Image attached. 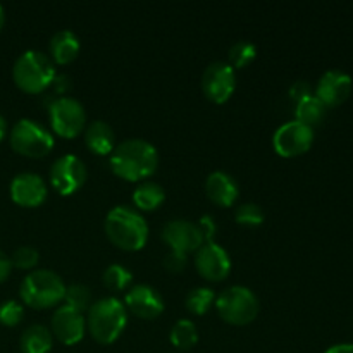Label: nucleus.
I'll list each match as a JSON object with an SVG mask.
<instances>
[{"instance_id": "1", "label": "nucleus", "mask_w": 353, "mask_h": 353, "mask_svg": "<svg viewBox=\"0 0 353 353\" xmlns=\"http://www.w3.org/2000/svg\"><path fill=\"white\" fill-rule=\"evenodd\" d=\"M110 169L126 181H141L157 171L159 152L147 140L130 138L114 147L109 159Z\"/></svg>"}, {"instance_id": "2", "label": "nucleus", "mask_w": 353, "mask_h": 353, "mask_svg": "<svg viewBox=\"0 0 353 353\" xmlns=\"http://www.w3.org/2000/svg\"><path fill=\"white\" fill-rule=\"evenodd\" d=\"M105 234L116 247L137 252L148 240V224L137 209L130 205H116L105 216Z\"/></svg>"}, {"instance_id": "3", "label": "nucleus", "mask_w": 353, "mask_h": 353, "mask_svg": "<svg viewBox=\"0 0 353 353\" xmlns=\"http://www.w3.org/2000/svg\"><path fill=\"white\" fill-rule=\"evenodd\" d=\"M128 324V309L116 296H103L92 303L86 314V330L100 345H110L123 334Z\"/></svg>"}, {"instance_id": "4", "label": "nucleus", "mask_w": 353, "mask_h": 353, "mask_svg": "<svg viewBox=\"0 0 353 353\" xmlns=\"http://www.w3.org/2000/svg\"><path fill=\"white\" fill-rule=\"evenodd\" d=\"M55 76L54 61L40 50L23 52L14 62L12 79L26 93H41L52 86Z\"/></svg>"}, {"instance_id": "5", "label": "nucleus", "mask_w": 353, "mask_h": 353, "mask_svg": "<svg viewBox=\"0 0 353 353\" xmlns=\"http://www.w3.org/2000/svg\"><path fill=\"white\" fill-rule=\"evenodd\" d=\"M19 295L31 309H50L64 300L65 285L57 272L50 269H37L23 279Z\"/></svg>"}, {"instance_id": "6", "label": "nucleus", "mask_w": 353, "mask_h": 353, "mask_svg": "<svg viewBox=\"0 0 353 353\" xmlns=\"http://www.w3.org/2000/svg\"><path fill=\"white\" fill-rule=\"evenodd\" d=\"M216 309L223 321L233 326H245L255 321L261 310L257 295L250 288L241 285L228 286L216 296Z\"/></svg>"}, {"instance_id": "7", "label": "nucleus", "mask_w": 353, "mask_h": 353, "mask_svg": "<svg viewBox=\"0 0 353 353\" xmlns=\"http://www.w3.org/2000/svg\"><path fill=\"white\" fill-rule=\"evenodd\" d=\"M10 147L14 152L24 157H45L54 148V134L33 119H19L12 126L9 134Z\"/></svg>"}, {"instance_id": "8", "label": "nucleus", "mask_w": 353, "mask_h": 353, "mask_svg": "<svg viewBox=\"0 0 353 353\" xmlns=\"http://www.w3.org/2000/svg\"><path fill=\"white\" fill-rule=\"evenodd\" d=\"M48 119L55 134L62 138H74L86 124V110L74 97L62 95L48 105Z\"/></svg>"}, {"instance_id": "9", "label": "nucleus", "mask_w": 353, "mask_h": 353, "mask_svg": "<svg viewBox=\"0 0 353 353\" xmlns=\"http://www.w3.org/2000/svg\"><path fill=\"white\" fill-rule=\"evenodd\" d=\"M236 88V72L230 62H210L202 74L203 95L214 103H224Z\"/></svg>"}, {"instance_id": "10", "label": "nucleus", "mask_w": 353, "mask_h": 353, "mask_svg": "<svg viewBox=\"0 0 353 353\" xmlns=\"http://www.w3.org/2000/svg\"><path fill=\"white\" fill-rule=\"evenodd\" d=\"M86 165L78 155L65 154L54 161L50 168V183L61 195H72L86 181Z\"/></svg>"}, {"instance_id": "11", "label": "nucleus", "mask_w": 353, "mask_h": 353, "mask_svg": "<svg viewBox=\"0 0 353 353\" xmlns=\"http://www.w3.org/2000/svg\"><path fill=\"white\" fill-rule=\"evenodd\" d=\"M312 128L305 126L295 119L281 124L272 137V147L281 157H296V155L305 154L312 147Z\"/></svg>"}, {"instance_id": "12", "label": "nucleus", "mask_w": 353, "mask_h": 353, "mask_svg": "<svg viewBox=\"0 0 353 353\" xmlns=\"http://www.w3.org/2000/svg\"><path fill=\"white\" fill-rule=\"evenodd\" d=\"M195 268L209 281H223L231 272L230 254L216 241L203 243L195 254Z\"/></svg>"}, {"instance_id": "13", "label": "nucleus", "mask_w": 353, "mask_h": 353, "mask_svg": "<svg viewBox=\"0 0 353 353\" xmlns=\"http://www.w3.org/2000/svg\"><path fill=\"white\" fill-rule=\"evenodd\" d=\"M162 240L171 247V250L185 252V254L196 252L205 243L199 224L186 219L168 221L162 228Z\"/></svg>"}, {"instance_id": "14", "label": "nucleus", "mask_w": 353, "mask_h": 353, "mask_svg": "<svg viewBox=\"0 0 353 353\" xmlns=\"http://www.w3.org/2000/svg\"><path fill=\"white\" fill-rule=\"evenodd\" d=\"M124 305L140 319H155L164 312L162 295L154 286L145 285V283L130 286L124 296Z\"/></svg>"}, {"instance_id": "15", "label": "nucleus", "mask_w": 353, "mask_h": 353, "mask_svg": "<svg viewBox=\"0 0 353 353\" xmlns=\"http://www.w3.org/2000/svg\"><path fill=\"white\" fill-rule=\"evenodd\" d=\"M52 336L64 345H76L83 340L86 331V317L68 305H61L50 321Z\"/></svg>"}, {"instance_id": "16", "label": "nucleus", "mask_w": 353, "mask_h": 353, "mask_svg": "<svg viewBox=\"0 0 353 353\" xmlns=\"http://www.w3.org/2000/svg\"><path fill=\"white\" fill-rule=\"evenodd\" d=\"M10 199L21 207H38L47 199V183L37 172H19L10 181Z\"/></svg>"}, {"instance_id": "17", "label": "nucleus", "mask_w": 353, "mask_h": 353, "mask_svg": "<svg viewBox=\"0 0 353 353\" xmlns=\"http://www.w3.org/2000/svg\"><path fill=\"white\" fill-rule=\"evenodd\" d=\"M352 76L340 69H330L319 78L314 95L326 107H338L347 102L352 93Z\"/></svg>"}, {"instance_id": "18", "label": "nucleus", "mask_w": 353, "mask_h": 353, "mask_svg": "<svg viewBox=\"0 0 353 353\" xmlns=\"http://www.w3.org/2000/svg\"><path fill=\"white\" fill-rule=\"evenodd\" d=\"M205 193L216 205L231 207L240 195L236 179L224 171H214L205 179Z\"/></svg>"}, {"instance_id": "19", "label": "nucleus", "mask_w": 353, "mask_h": 353, "mask_svg": "<svg viewBox=\"0 0 353 353\" xmlns=\"http://www.w3.org/2000/svg\"><path fill=\"white\" fill-rule=\"evenodd\" d=\"M85 143L93 154L110 155L116 147V134L107 121L95 119L86 126Z\"/></svg>"}, {"instance_id": "20", "label": "nucleus", "mask_w": 353, "mask_h": 353, "mask_svg": "<svg viewBox=\"0 0 353 353\" xmlns=\"http://www.w3.org/2000/svg\"><path fill=\"white\" fill-rule=\"evenodd\" d=\"M79 38L74 31L61 30L57 33L52 34L50 41H48V52L52 55V61L57 64H69L74 61L79 54Z\"/></svg>"}, {"instance_id": "21", "label": "nucleus", "mask_w": 353, "mask_h": 353, "mask_svg": "<svg viewBox=\"0 0 353 353\" xmlns=\"http://www.w3.org/2000/svg\"><path fill=\"white\" fill-rule=\"evenodd\" d=\"M19 345L23 353H48L54 347V336L43 324H31L21 334Z\"/></svg>"}, {"instance_id": "22", "label": "nucleus", "mask_w": 353, "mask_h": 353, "mask_svg": "<svg viewBox=\"0 0 353 353\" xmlns=\"http://www.w3.org/2000/svg\"><path fill=\"white\" fill-rule=\"evenodd\" d=\"M326 112L327 107L314 93L295 103V121L312 128V130L314 126L323 123L324 117H326Z\"/></svg>"}, {"instance_id": "23", "label": "nucleus", "mask_w": 353, "mask_h": 353, "mask_svg": "<svg viewBox=\"0 0 353 353\" xmlns=\"http://www.w3.org/2000/svg\"><path fill=\"white\" fill-rule=\"evenodd\" d=\"M165 200V192L159 183L141 181L133 192V202L140 210H155Z\"/></svg>"}, {"instance_id": "24", "label": "nucleus", "mask_w": 353, "mask_h": 353, "mask_svg": "<svg viewBox=\"0 0 353 353\" xmlns=\"http://www.w3.org/2000/svg\"><path fill=\"white\" fill-rule=\"evenodd\" d=\"M171 343L174 345L178 350H190L196 345L199 341V330H196L195 323L190 319H179L178 323H174V326L171 327Z\"/></svg>"}, {"instance_id": "25", "label": "nucleus", "mask_w": 353, "mask_h": 353, "mask_svg": "<svg viewBox=\"0 0 353 353\" xmlns=\"http://www.w3.org/2000/svg\"><path fill=\"white\" fill-rule=\"evenodd\" d=\"M216 292L212 288L199 286V288H193L192 292H188L185 299V307L188 312L195 314V316H203L216 303Z\"/></svg>"}, {"instance_id": "26", "label": "nucleus", "mask_w": 353, "mask_h": 353, "mask_svg": "<svg viewBox=\"0 0 353 353\" xmlns=\"http://www.w3.org/2000/svg\"><path fill=\"white\" fill-rule=\"evenodd\" d=\"M65 303L64 305L71 307V309L78 310V312H88L92 307V292L86 285L81 283H72V285L65 286Z\"/></svg>"}, {"instance_id": "27", "label": "nucleus", "mask_w": 353, "mask_h": 353, "mask_svg": "<svg viewBox=\"0 0 353 353\" xmlns=\"http://www.w3.org/2000/svg\"><path fill=\"white\" fill-rule=\"evenodd\" d=\"M103 285L107 286L112 292H121V290H126L128 286L133 281V274L128 268L121 264H110L109 268L103 271L102 274Z\"/></svg>"}, {"instance_id": "28", "label": "nucleus", "mask_w": 353, "mask_h": 353, "mask_svg": "<svg viewBox=\"0 0 353 353\" xmlns=\"http://www.w3.org/2000/svg\"><path fill=\"white\" fill-rule=\"evenodd\" d=\"M228 57H230V64L233 68H245L250 62L255 61L257 57V47L250 41L240 40L234 45H231L230 52H228Z\"/></svg>"}, {"instance_id": "29", "label": "nucleus", "mask_w": 353, "mask_h": 353, "mask_svg": "<svg viewBox=\"0 0 353 353\" xmlns=\"http://www.w3.org/2000/svg\"><path fill=\"white\" fill-rule=\"evenodd\" d=\"M234 219L241 226H261L265 219V214L259 203L254 202H245L236 207L234 210Z\"/></svg>"}, {"instance_id": "30", "label": "nucleus", "mask_w": 353, "mask_h": 353, "mask_svg": "<svg viewBox=\"0 0 353 353\" xmlns=\"http://www.w3.org/2000/svg\"><path fill=\"white\" fill-rule=\"evenodd\" d=\"M24 309L16 300H7L0 305V324L7 327H14L23 321Z\"/></svg>"}, {"instance_id": "31", "label": "nucleus", "mask_w": 353, "mask_h": 353, "mask_svg": "<svg viewBox=\"0 0 353 353\" xmlns=\"http://www.w3.org/2000/svg\"><path fill=\"white\" fill-rule=\"evenodd\" d=\"M40 261V254L34 247H19L14 250L10 262H12V268L17 269H33L34 265Z\"/></svg>"}, {"instance_id": "32", "label": "nucleus", "mask_w": 353, "mask_h": 353, "mask_svg": "<svg viewBox=\"0 0 353 353\" xmlns=\"http://www.w3.org/2000/svg\"><path fill=\"white\" fill-rule=\"evenodd\" d=\"M186 264H188V254L178 250H171L164 257V268L165 271L172 272V274H179L186 269Z\"/></svg>"}, {"instance_id": "33", "label": "nucleus", "mask_w": 353, "mask_h": 353, "mask_svg": "<svg viewBox=\"0 0 353 353\" xmlns=\"http://www.w3.org/2000/svg\"><path fill=\"white\" fill-rule=\"evenodd\" d=\"M196 224H199L200 231H202L203 241H205V243L214 241V236H216V233H217V224H216V221H214V217L209 216V214H205V216L200 217L199 223Z\"/></svg>"}, {"instance_id": "34", "label": "nucleus", "mask_w": 353, "mask_h": 353, "mask_svg": "<svg viewBox=\"0 0 353 353\" xmlns=\"http://www.w3.org/2000/svg\"><path fill=\"white\" fill-rule=\"evenodd\" d=\"M309 95H312V86L309 85V81H296L293 83L292 88H290V99L295 103Z\"/></svg>"}, {"instance_id": "35", "label": "nucleus", "mask_w": 353, "mask_h": 353, "mask_svg": "<svg viewBox=\"0 0 353 353\" xmlns=\"http://www.w3.org/2000/svg\"><path fill=\"white\" fill-rule=\"evenodd\" d=\"M10 271H12V262H10V257L0 250V283H3L7 278H9Z\"/></svg>"}, {"instance_id": "36", "label": "nucleus", "mask_w": 353, "mask_h": 353, "mask_svg": "<svg viewBox=\"0 0 353 353\" xmlns=\"http://www.w3.org/2000/svg\"><path fill=\"white\" fill-rule=\"evenodd\" d=\"M324 353H353V343H341L327 348Z\"/></svg>"}, {"instance_id": "37", "label": "nucleus", "mask_w": 353, "mask_h": 353, "mask_svg": "<svg viewBox=\"0 0 353 353\" xmlns=\"http://www.w3.org/2000/svg\"><path fill=\"white\" fill-rule=\"evenodd\" d=\"M7 131H9V126H7V119L0 114V141L7 137Z\"/></svg>"}, {"instance_id": "38", "label": "nucleus", "mask_w": 353, "mask_h": 353, "mask_svg": "<svg viewBox=\"0 0 353 353\" xmlns=\"http://www.w3.org/2000/svg\"><path fill=\"white\" fill-rule=\"evenodd\" d=\"M3 23H6V10H3V7L0 6V31H2Z\"/></svg>"}]
</instances>
